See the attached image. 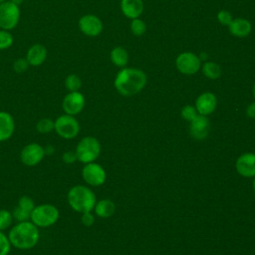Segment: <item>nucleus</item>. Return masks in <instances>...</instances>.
Returning <instances> with one entry per match:
<instances>
[{
	"mask_svg": "<svg viewBox=\"0 0 255 255\" xmlns=\"http://www.w3.org/2000/svg\"><path fill=\"white\" fill-rule=\"evenodd\" d=\"M210 128V123L206 116L197 115L194 120L190 122L189 131L190 135L197 140H203L207 137Z\"/></svg>",
	"mask_w": 255,
	"mask_h": 255,
	"instance_id": "nucleus-13",
	"label": "nucleus"
},
{
	"mask_svg": "<svg viewBox=\"0 0 255 255\" xmlns=\"http://www.w3.org/2000/svg\"><path fill=\"white\" fill-rule=\"evenodd\" d=\"M45 155L44 146L37 142H30L21 149L20 160L24 165L35 166L43 160Z\"/></svg>",
	"mask_w": 255,
	"mask_h": 255,
	"instance_id": "nucleus-10",
	"label": "nucleus"
},
{
	"mask_svg": "<svg viewBox=\"0 0 255 255\" xmlns=\"http://www.w3.org/2000/svg\"><path fill=\"white\" fill-rule=\"evenodd\" d=\"M81 222L83 225H85L86 227H90L95 223V216L92 213V211H88V212H84L81 213Z\"/></svg>",
	"mask_w": 255,
	"mask_h": 255,
	"instance_id": "nucleus-34",
	"label": "nucleus"
},
{
	"mask_svg": "<svg viewBox=\"0 0 255 255\" xmlns=\"http://www.w3.org/2000/svg\"><path fill=\"white\" fill-rule=\"evenodd\" d=\"M246 114L248 116V118L250 119H255V102L251 103L247 106L246 109Z\"/></svg>",
	"mask_w": 255,
	"mask_h": 255,
	"instance_id": "nucleus-36",
	"label": "nucleus"
},
{
	"mask_svg": "<svg viewBox=\"0 0 255 255\" xmlns=\"http://www.w3.org/2000/svg\"><path fill=\"white\" fill-rule=\"evenodd\" d=\"M79 28L86 36L96 37L103 31V22L96 15L86 14L80 18Z\"/></svg>",
	"mask_w": 255,
	"mask_h": 255,
	"instance_id": "nucleus-12",
	"label": "nucleus"
},
{
	"mask_svg": "<svg viewBox=\"0 0 255 255\" xmlns=\"http://www.w3.org/2000/svg\"><path fill=\"white\" fill-rule=\"evenodd\" d=\"M217 106V99L213 93L205 92L200 94L195 101V109L198 115L208 116L212 114Z\"/></svg>",
	"mask_w": 255,
	"mask_h": 255,
	"instance_id": "nucleus-14",
	"label": "nucleus"
},
{
	"mask_svg": "<svg viewBox=\"0 0 255 255\" xmlns=\"http://www.w3.org/2000/svg\"><path fill=\"white\" fill-rule=\"evenodd\" d=\"M12 212L7 209H0V230L5 231L11 227L13 222Z\"/></svg>",
	"mask_w": 255,
	"mask_h": 255,
	"instance_id": "nucleus-25",
	"label": "nucleus"
},
{
	"mask_svg": "<svg viewBox=\"0 0 255 255\" xmlns=\"http://www.w3.org/2000/svg\"><path fill=\"white\" fill-rule=\"evenodd\" d=\"M60 217L58 207L51 203H42L35 205L31 212L30 220L38 228H47L54 225Z\"/></svg>",
	"mask_w": 255,
	"mask_h": 255,
	"instance_id": "nucleus-4",
	"label": "nucleus"
},
{
	"mask_svg": "<svg viewBox=\"0 0 255 255\" xmlns=\"http://www.w3.org/2000/svg\"><path fill=\"white\" fill-rule=\"evenodd\" d=\"M13 218L17 221V222H21V221H27L30 220L31 217V212L19 207L18 205L16 207H14V209L11 211Z\"/></svg>",
	"mask_w": 255,
	"mask_h": 255,
	"instance_id": "nucleus-28",
	"label": "nucleus"
},
{
	"mask_svg": "<svg viewBox=\"0 0 255 255\" xmlns=\"http://www.w3.org/2000/svg\"><path fill=\"white\" fill-rule=\"evenodd\" d=\"M20 8L9 0L0 4V28L10 31L14 29L20 20Z\"/></svg>",
	"mask_w": 255,
	"mask_h": 255,
	"instance_id": "nucleus-7",
	"label": "nucleus"
},
{
	"mask_svg": "<svg viewBox=\"0 0 255 255\" xmlns=\"http://www.w3.org/2000/svg\"><path fill=\"white\" fill-rule=\"evenodd\" d=\"M8 238L11 246L20 250H28L39 242L40 231L31 220L21 221L10 227Z\"/></svg>",
	"mask_w": 255,
	"mask_h": 255,
	"instance_id": "nucleus-2",
	"label": "nucleus"
},
{
	"mask_svg": "<svg viewBox=\"0 0 255 255\" xmlns=\"http://www.w3.org/2000/svg\"><path fill=\"white\" fill-rule=\"evenodd\" d=\"M95 213L101 218H109L116 212V205L111 199H101L96 202Z\"/></svg>",
	"mask_w": 255,
	"mask_h": 255,
	"instance_id": "nucleus-20",
	"label": "nucleus"
},
{
	"mask_svg": "<svg viewBox=\"0 0 255 255\" xmlns=\"http://www.w3.org/2000/svg\"><path fill=\"white\" fill-rule=\"evenodd\" d=\"M75 152L78 161L85 164L93 162L101 153V143L94 136H85L78 142Z\"/></svg>",
	"mask_w": 255,
	"mask_h": 255,
	"instance_id": "nucleus-5",
	"label": "nucleus"
},
{
	"mask_svg": "<svg viewBox=\"0 0 255 255\" xmlns=\"http://www.w3.org/2000/svg\"><path fill=\"white\" fill-rule=\"evenodd\" d=\"M147 77L145 73L136 68H123L115 78L116 90L125 97L139 93L145 86Z\"/></svg>",
	"mask_w": 255,
	"mask_h": 255,
	"instance_id": "nucleus-1",
	"label": "nucleus"
},
{
	"mask_svg": "<svg viewBox=\"0 0 255 255\" xmlns=\"http://www.w3.org/2000/svg\"><path fill=\"white\" fill-rule=\"evenodd\" d=\"M29 66L30 65L26 60V58H18L13 63V70L18 74H22L28 70Z\"/></svg>",
	"mask_w": 255,
	"mask_h": 255,
	"instance_id": "nucleus-32",
	"label": "nucleus"
},
{
	"mask_svg": "<svg viewBox=\"0 0 255 255\" xmlns=\"http://www.w3.org/2000/svg\"><path fill=\"white\" fill-rule=\"evenodd\" d=\"M14 39L12 34L7 30H0V50H7L13 45Z\"/></svg>",
	"mask_w": 255,
	"mask_h": 255,
	"instance_id": "nucleus-26",
	"label": "nucleus"
},
{
	"mask_svg": "<svg viewBox=\"0 0 255 255\" xmlns=\"http://www.w3.org/2000/svg\"><path fill=\"white\" fill-rule=\"evenodd\" d=\"M67 200L70 207L79 213L92 211L97 202L94 191L82 184L72 186L67 194Z\"/></svg>",
	"mask_w": 255,
	"mask_h": 255,
	"instance_id": "nucleus-3",
	"label": "nucleus"
},
{
	"mask_svg": "<svg viewBox=\"0 0 255 255\" xmlns=\"http://www.w3.org/2000/svg\"><path fill=\"white\" fill-rule=\"evenodd\" d=\"M85 103V97L81 92H69L63 99L62 108L65 114L77 116L84 110Z\"/></svg>",
	"mask_w": 255,
	"mask_h": 255,
	"instance_id": "nucleus-11",
	"label": "nucleus"
},
{
	"mask_svg": "<svg viewBox=\"0 0 255 255\" xmlns=\"http://www.w3.org/2000/svg\"><path fill=\"white\" fill-rule=\"evenodd\" d=\"M252 186H253V189H254V192H255V177L253 179V183H252Z\"/></svg>",
	"mask_w": 255,
	"mask_h": 255,
	"instance_id": "nucleus-40",
	"label": "nucleus"
},
{
	"mask_svg": "<svg viewBox=\"0 0 255 255\" xmlns=\"http://www.w3.org/2000/svg\"><path fill=\"white\" fill-rule=\"evenodd\" d=\"M130 30L131 33L135 36H141L145 33L146 31V25L144 23V21H142L139 18H135L131 20L130 23Z\"/></svg>",
	"mask_w": 255,
	"mask_h": 255,
	"instance_id": "nucleus-27",
	"label": "nucleus"
},
{
	"mask_svg": "<svg viewBox=\"0 0 255 255\" xmlns=\"http://www.w3.org/2000/svg\"><path fill=\"white\" fill-rule=\"evenodd\" d=\"M237 172L244 177L255 176V153L246 152L241 154L235 163Z\"/></svg>",
	"mask_w": 255,
	"mask_h": 255,
	"instance_id": "nucleus-15",
	"label": "nucleus"
},
{
	"mask_svg": "<svg viewBox=\"0 0 255 255\" xmlns=\"http://www.w3.org/2000/svg\"><path fill=\"white\" fill-rule=\"evenodd\" d=\"M62 160L67 163V164H72L74 163L75 161H77V155H76V152L75 150L72 151V150H68V151H65L63 154H62Z\"/></svg>",
	"mask_w": 255,
	"mask_h": 255,
	"instance_id": "nucleus-35",
	"label": "nucleus"
},
{
	"mask_svg": "<svg viewBox=\"0 0 255 255\" xmlns=\"http://www.w3.org/2000/svg\"><path fill=\"white\" fill-rule=\"evenodd\" d=\"M82 177L88 185L100 186L105 183L107 173L102 165L93 161L84 165L82 169Z\"/></svg>",
	"mask_w": 255,
	"mask_h": 255,
	"instance_id": "nucleus-9",
	"label": "nucleus"
},
{
	"mask_svg": "<svg viewBox=\"0 0 255 255\" xmlns=\"http://www.w3.org/2000/svg\"><path fill=\"white\" fill-rule=\"evenodd\" d=\"M121 10L127 18H138L143 11L142 0H121Z\"/></svg>",
	"mask_w": 255,
	"mask_h": 255,
	"instance_id": "nucleus-18",
	"label": "nucleus"
},
{
	"mask_svg": "<svg viewBox=\"0 0 255 255\" xmlns=\"http://www.w3.org/2000/svg\"><path fill=\"white\" fill-rule=\"evenodd\" d=\"M181 117L182 119H184L185 121L191 122L192 120H194L196 118V116L198 115L195 107L190 106V105H186L181 109Z\"/></svg>",
	"mask_w": 255,
	"mask_h": 255,
	"instance_id": "nucleus-30",
	"label": "nucleus"
},
{
	"mask_svg": "<svg viewBox=\"0 0 255 255\" xmlns=\"http://www.w3.org/2000/svg\"><path fill=\"white\" fill-rule=\"evenodd\" d=\"M11 243L9 241L8 235L4 231L0 230V255H8L11 250Z\"/></svg>",
	"mask_w": 255,
	"mask_h": 255,
	"instance_id": "nucleus-29",
	"label": "nucleus"
},
{
	"mask_svg": "<svg viewBox=\"0 0 255 255\" xmlns=\"http://www.w3.org/2000/svg\"><path fill=\"white\" fill-rule=\"evenodd\" d=\"M9 1H11V2H14V3H16L17 5H20V4L23 2V0H9Z\"/></svg>",
	"mask_w": 255,
	"mask_h": 255,
	"instance_id": "nucleus-38",
	"label": "nucleus"
},
{
	"mask_svg": "<svg viewBox=\"0 0 255 255\" xmlns=\"http://www.w3.org/2000/svg\"><path fill=\"white\" fill-rule=\"evenodd\" d=\"M47 49L42 44H34L32 45L26 54V60L28 61L30 66L38 67L41 66L47 59Z\"/></svg>",
	"mask_w": 255,
	"mask_h": 255,
	"instance_id": "nucleus-17",
	"label": "nucleus"
},
{
	"mask_svg": "<svg viewBox=\"0 0 255 255\" xmlns=\"http://www.w3.org/2000/svg\"><path fill=\"white\" fill-rule=\"evenodd\" d=\"M54 121L48 118H43L41 120H39L36 124V130L39 133L42 134H46V133H50L51 131L54 130Z\"/></svg>",
	"mask_w": 255,
	"mask_h": 255,
	"instance_id": "nucleus-24",
	"label": "nucleus"
},
{
	"mask_svg": "<svg viewBox=\"0 0 255 255\" xmlns=\"http://www.w3.org/2000/svg\"><path fill=\"white\" fill-rule=\"evenodd\" d=\"M217 20L223 26H228L233 20L232 14L227 10H220L217 13Z\"/></svg>",
	"mask_w": 255,
	"mask_h": 255,
	"instance_id": "nucleus-33",
	"label": "nucleus"
},
{
	"mask_svg": "<svg viewBox=\"0 0 255 255\" xmlns=\"http://www.w3.org/2000/svg\"><path fill=\"white\" fill-rule=\"evenodd\" d=\"M65 87L69 92H78L82 87V80L76 74H70L65 79Z\"/></svg>",
	"mask_w": 255,
	"mask_h": 255,
	"instance_id": "nucleus-23",
	"label": "nucleus"
},
{
	"mask_svg": "<svg viewBox=\"0 0 255 255\" xmlns=\"http://www.w3.org/2000/svg\"><path fill=\"white\" fill-rule=\"evenodd\" d=\"M112 63L120 68H125L128 62V54L123 47H115L110 54Z\"/></svg>",
	"mask_w": 255,
	"mask_h": 255,
	"instance_id": "nucleus-21",
	"label": "nucleus"
},
{
	"mask_svg": "<svg viewBox=\"0 0 255 255\" xmlns=\"http://www.w3.org/2000/svg\"><path fill=\"white\" fill-rule=\"evenodd\" d=\"M228 29L231 35L238 38H243L248 36L251 33L252 26L250 21H248L247 19L235 18L228 25Z\"/></svg>",
	"mask_w": 255,
	"mask_h": 255,
	"instance_id": "nucleus-19",
	"label": "nucleus"
},
{
	"mask_svg": "<svg viewBox=\"0 0 255 255\" xmlns=\"http://www.w3.org/2000/svg\"><path fill=\"white\" fill-rule=\"evenodd\" d=\"M19 207L29 211V212H32L33 208L35 207V204H34V200L32 199V197H30L29 195H21L18 199V204H17Z\"/></svg>",
	"mask_w": 255,
	"mask_h": 255,
	"instance_id": "nucleus-31",
	"label": "nucleus"
},
{
	"mask_svg": "<svg viewBox=\"0 0 255 255\" xmlns=\"http://www.w3.org/2000/svg\"><path fill=\"white\" fill-rule=\"evenodd\" d=\"M252 92H253V96H254V99H255V83L253 85V89H252Z\"/></svg>",
	"mask_w": 255,
	"mask_h": 255,
	"instance_id": "nucleus-39",
	"label": "nucleus"
},
{
	"mask_svg": "<svg viewBox=\"0 0 255 255\" xmlns=\"http://www.w3.org/2000/svg\"><path fill=\"white\" fill-rule=\"evenodd\" d=\"M5 1H7V0H0V4L3 3V2H5Z\"/></svg>",
	"mask_w": 255,
	"mask_h": 255,
	"instance_id": "nucleus-41",
	"label": "nucleus"
},
{
	"mask_svg": "<svg viewBox=\"0 0 255 255\" xmlns=\"http://www.w3.org/2000/svg\"><path fill=\"white\" fill-rule=\"evenodd\" d=\"M176 69L183 75H193L201 68V60L192 52H183L175 59Z\"/></svg>",
	"mask_w": 255,
	"mask_h": 255,
	"instance_id": "nucleus-8",
	"label": "nucleus"
},
{
	"mask_svg": "<svg viewBox=\"0 0 255 255\" xmlns=\"http://www.w3.org/2000/svg\"><path fill=\"white\" fill-rule=\"evenodd\" d=\"M201 70L203 75L210 80H216L221 76V68L215 62H205Z\"/></svg>",
	"mask_w": 255,
	"mask_h": 255,
	"instance_id": "nucleus-22",
	"label": "nucleus"
},
{
	"mask_svg": "<svg viewBox=\"0 0 255 255\" xmlns=\"http://www.w3.org/2000/svg\"><path fill=\"white\" fill-rule=\"evenodd\" d=\"M44 150H45V154L46 155H52L55 151V148L52 144H48L46 146H44Z\"/></svg>",
	"mask_w": 255,
	"mask_h": 255,
	"instance_id": "nucleus-37",
	"label": "nucleus"
},
{
	"mask_svg": "<svg viewBox=\"0 0 255 255\" xmlns=\"http://www.w3.org/2000/svg\"><path fill=\"white\" fill-rule=\"evenodd\" d=\"M54 130L56 133L64 139L75 138L81 129L79 121L75 116L63 114L54 121Z\"/></svg>",
	"mask_w": 255,
	"mask_h": 255,
	"instance_id": "nucleus-6",
	"label": "nucleus"
},
{
	"mask_svg": "<svg viewBox=\"0 0 255 255\" xmlns=\"http://www.w3.org/2000/svg\"><path fill=\"white\" fill-rule=\"evenodd\" d=\"M15 120L11 114L0 111V142L6 141L15 131Z\"/></svg>",
	"mask_w": 255,
	"mask_h": 255,
	"instance_id": "nucleus-16",
	"label": "nucleus"
}]
</instances>
